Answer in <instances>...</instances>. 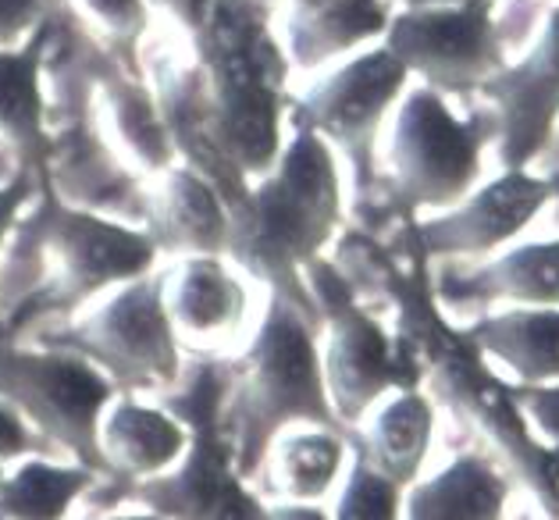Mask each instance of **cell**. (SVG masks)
<instances>
[{
    "mask_svg": "<svg viewBox=\"0 0 559 520\" xmlns=\"http://www.w3.org/2000/svg\"><path fill=\"white\" fill-rule=\"evenodd\" d=\"M193 39L228 157L247 179H261L282 154L285 104V58L267 33L264 11L250 0H211Z\"/></svg>",
    "mask_w": 559,
    "mask_h": 520,
    "instance_id": "obj_5",
    "label": "cell"
},
{
    "mask_svg": "<svg viewBox=\"0 0 559 520\" xmlns=\"http://www.w3.org/2000/svg\"><path fill=\"white\" fill-rule=\"evenodd\" d=\"M535 406H538V414L545 417V424L549 428H559V392H552V395H535Z\"/></svg>",
    "mask_w": 559,
    "mask_h": 520,
    "instance_id": "obj_34",
    "label": "cell"
},
{
    "mask_svg": "<svg viewBox=\"0 0 559 520\" xmlns=\"http://www.w3.org/2000/svg\"><path fill=\"white\" fill-rule=\"evenodd\" d=\"M0 520H4V517H0Z\"/></svg>",
    "mask_w": 559,
    "mask_h": 520,
    "instance_id": "obj_36",
    "label": "cell"
},
{
    "mask_svg": "<svg viewBox=\"0 0 559 520\" xmlns=\"http://www.w3.org/2000/svg\"><path fill=\"white\" fill-rule=\"evenodd\" d=\"M97 86L104 97L100 115L107 126V140L115 143L118 154L146 175L168 172L175 161V143L154 93H146L143 82L121 75L118 68H104L97 75Z\"/></svg>",
    "mask_w": 559,
    "mask_h": 520,
    "instance_id": "obj_19",
    "label": "cell"
},
{
    "mask_svg": "<svg viewBox=\"0 0 559 520\" xmlns=\"http://www.w3.org/2000/svg\"><path fill=\"white\" fill-rule=\"evenodd\" d=\"M496 104V143L507 172H524L552 140L559 121V8L538 44L516 64H502L481 86Z\"/></svg>",
    "mask_w": 559,
    "mask_h": 520,
    "instance_id": "obj_12",
    "label": "cell"
},
{
    "mask_svg": "<svg viewBox=\"0 0 559 520\" xmlns=\"http://www.w3.org/2000/svg\"><path fill=\"white\" fill-rule=\"evenodd\" d=\"M47 346L79 353L118 392H171L182 381V350L165 307V271L118 285L115 296L50 335Z\"/></svg>",
    "mask_w": 559,
    "mask_h": 520,
    "instance_id": "obj_7",
    "label": "cell"
},
{
    "mask_svg": "<svg viewBox=\"0 0 559 520\" xmlns=\"http://www.w3.org/2000/svg\"><path fill=\"white\" fill-rule=\"evenodd\" d=\"M222 424L236 449V471L242 482L261 477L271 442L293 424L332 432L343 424L324 389L313 318L285 296L271 299L250 346L228 361Z\"/></svg>",
    "mask_w": 559,
    "mask_h": 520,
    "instance_id": "obj_3",
    "label": "cell"
},
{
    "mask_svg": "<svg viewBox=\"0 0 559 520\" xmlns=\"http://www.w3.org/2000/svg\"><path fill=\"white\" fill-rule=\"evenodd\" d=\"M83 29L100 36L111 50L132 54L135 39L146 33L150 8L146 0H68Z\"/></svg>",
    "mask_w": 559,
    "mask_h": 520,
    "instance_id": "obj_27",
    "label": "cell"
},
{
    "mask_svg": "<svg viewBox=\"0 0 559 520\" xmlns=\"http://www.w3.org/2000/svg\"><path fill=\"white\" fill-rule=\"evenodd\" d=\"M104 477L83 463H58L47 457H25L15 471L0 477V517L4 520H68L72 506L86 499Z\"/></svg>",
    "mask_w": 559,
    "mask_h": 520,
    "instance_id": "obj_21",
    "label": "cell"
},
{
    "mask_svg": "<svg viewBox=\"0 0 559 520\" xmlns=\"http://www.w3.org/2000/svg\"><path fill=\"white\" fill-rule=\"evenodd\" d=\"M189 446V428L165 406L115 395L100 421V457L107 482L129 485L171 471Z\"/></svg>",
    "mask_w": 559,
    "mask_h": 520,
    "instance_id": "obj_16",
    "label": "cell"
},
{
    "mask_svg": "<svg viewBox=\"0 0 559 520\" xmlns=\"http://www.w3.org/2000/svg\"><path fill=\"white\" fill-rule=\"evenodd\" d=\"M154 4H160L165 11H171V19L182 25V29L189 33H200L203 29V19H207V8L211 0H154Z\"/></svg>",
    "mask_w": 559,
    "mask_h": 520,
    "instance_id": "obj_32",
    "label": "cell"
},
{
    "mask_svg": "<svg viewBox=\"0 0 559 520\" xmlns=\"http://www.w3.org/2000/svg\"><path fill=\"white\" fill-rule=\"evenodd\" d=\"M146 236L157 253L171 257H222L231 239V214L217 189L189 168H168L157 175L143 200Z\"/></svg>",
    "mask_w": 559,
    "mask_h": 520,
    "instance_id": "obj_15",
    "label": "cell"
},
{
    "mask_svg": "<svg viewBox=\"0 0 559 520\" xmlns=\"http://www.w3.org/2000/svg\"><path fill=\"white\" fill-rule=\"evenodd\" d=\"M485 350L524 378L559 375V310H516L477 328Z\"/></svg>",
    "mask_w": 559,
    "mask_h": 520,
    "instance_id": "obj_25",
    "label": "cell"
},
{
    "mask_svg": "<svg viewBox=\"0 0 559 520\" xmlns=\"http://www.w3.org/2000/svg\"><path fill=\"white\" fill-rule=\"evenodd\" d=\"M50 25L47 19L19 47H0V143L15 150L22 168H47L53 154L47 121H44V90H39V64H44Z\"/></svg>",
    "mask_w": 559,
    "mask_h": 520,
    "instance_id": "obj_18",
    "label": "cell"
},
{
    "mask_svg": "<svg viewBox=\"0 0 559 520\" xmlns=\"http://www.w3.org/2000/svg\"><path fill=\"white\" fill-rule=\"evenodd\" d=\"M556 193L559 175L538 179V175H527V168L507 172L502 179L477 189L460 208L420 225V243L435 257L488 253L499 243L513 239Z\"/></svg>",
    "mask_w": 559,
    "mask_h": 520,
    "instance_id": "obj_13",
    "label": "cell"
},
{
    "mask_svg": "<svg viewBox=\"0 0 559 520\" xmlns=\"http://www.w3.org/2000/svg\"><path fill=\"white\" fill-rule=\"evenodd\" d=\"M502 482L477 460H456L406 503V520H499Z\"/></svg>",
    "mask_w": 559,
    "mask_h": 520,
    "instance_id": "obj_23",
    "label": "cell"
},
{
    "mask_svg": "<svg viewBox=\"0 0 559 520\" xmlns=\"http://www.w3.org/2000/svg\"><path fill=\"white\" fill-rule=\"evenodd\" d=\"M463 289L477 296L524 299V304H559V243L521 246L510 257L477 271L474 279L463 282Z\"/></svg>",
    "mask_w": 559,
    "mask_h": 520,
    "instance_id": "obj_26",
    "label": "cell"
},
{
    "mask_svg": "<svg viewBox=\"0 0 559 520\" xmlns=\"http://www.w3.org/2000/svg\"><path fill=\"white\" fill-rule=\"evenodd\" d=\"M165 307L179 342L193 339V346H214L247 321L250 296L222 257H182L165 271Z\"/></svg>",
    "mask_w": 559,
    "mask_h": 520,
    "instance_id": "obj_17",
    "label": "cell"
},
{
    "mask_svg": "<svg viewBox=\"0 0 559 520\" xmlns=\"http://www.w3.org/2000/svg\"><path fill=\"white\" fill-rule=\"evenodd\" d=\"M343 457L346 446L332 428L285 432L271 442L261 477H267L271 492L285 503H318L335 485Z\"/></svg>",
    "mask_w": 559,
    "mask_h": 520,
    "instance_id": "obj_22",
    "label": "cell"
},
{
    "mask_svg": "<svg viewBox=\"0 0 559 520\" xmlns=\"http://www.w3.org/2000/svg\"><path fill=\"white\" fill-rule=\"evenodd\" d=\"M33 197H36V172H19L8 186H0V250H4V243L11 239V232H15L19 217L33 203ZM0 339H8L4 321H0Z\"/></svg>",
    "mask_w": 559,
    "mask_h": 520,
    "instance_id": "obj_30",
    "label": "cell"
},
{
    "mask_svg": "<svg viewBox=\"0 0 559 520\" xmlns=\"http://www.w3.org/2000/svg\"><path fill=\"white\" fill-rule=\"evenodd\" d=\"M267 520H332V517L318 510L313 503H278L267 510Z\"/></svg>",
    "mask_w": 559,
    "mask_h": 520,
    "instance_id": "obj_33",
    "label": "cell"
},
{
    "mask_svg": "<svg viewBox=\"0 0 559 520\" xmlns=\"http://www.w3.org/2000/svg\"><path fill=\"white\" fill-rule=\"evenodd\" d=\"M157 104L165 111L175 154L186 157V168L207 179L217 197L225 200L228 214L236 217L250 200V179L231 164L228 150L217 132L207 79L200 68H160Z\"/></svg>",
    "mask_w": 559,
    "mask_h": 520,
    "instance_id": "obj_14",
    "label": "cell"
},
{
    "mask_svg": "<svg viewBox=\"0 0 559 520\" xmlns=\"http://www.w3.org/2000/svg\"><path fill=\"white\" fill-rule=\"evenodd\" d=\"M25 457H53V453L29 424H25V417L15 406L0 403V468L8 471V463H19Z\"/></svg>",
    "mask_w": 559,
    "mask_h": 520,
    "instance_id": "obj_29",
    "label": "cell"
},
{
    "mask_svg": "<svg viewBox=\"0 0 559 520\" xmlns=\"http://www.w3.org/2000/svg\"><path fill=\"white\" fill-rule=\"evenodd\" d=\"M332 520H400V485L360 457Z\"/></svg>",
    "mask_w": 559,
    "mask_h": 520,
    "instance_id": "obj_28",
    "label": "cell"
},
{
    "mask_svg": "<svg viewBox=\"0 0 559 520\" xmlns=\"http://www.w3.org/2000/svg\"><path fill=\"white\" fill-rule=\"evenodd\" d=\"M431 439V410L417 392H403L371 424L364 460L389 482L403 485L417 474Z\"/></svg>",
    "mask_w": 559,
    "mask_h": 520,
    "instance_id": "obj_24",
    "label": "cell"
},
{
    "mask_svg": "<svg viewBox=\"0 0 559 520\" xmlns=\"http://www.w3.org/2000/svg\"><path fill=\"white\" fill-rule=\"evenodd\" d=\"M86 520H168V517L150 513V510H143V506H140V510H126V513H104V517L93 513V517H86Z\"/></svg>",
    "mask_w": 559,
    "mask_h": 520,
    "instance_id": "obj_35",
    "label": "cell"
},
{
    "mask_svg": "<svg viewBox=\"0 0 559 520\" xmlns=\"http://www.w3.org/2000/svg\"><path fill=\"white\" fill-rule=\"evenodd\" d=\"M389 8L381 0H296L289 19V54L313 68L385 33Z\"/></svg>",
    "mask_w": 559,
    "mask_h": 520,
    "instance_id": "obj_20",
    "label": "cell"
},
{
    "mask_svg": "<svg viewBox=\"0 0 559 520\" xmlns=\"http://www.w3.org/2000/svg\"><path fill=\"white\" fill-rule=\"evenodd\" d=\"M115 395V381L79 353L58 346L22 350L11 339H0V403L15 406L25 424L50 446V453L83 463L104 482L100 421Z\"/></svg>",
    "mask_w": 559,
    "mask_h": 520,
    "instance_id": "obj_6",
    "label": "cell"
},
{
    "mask_svg": "<svg viewBox=\"0 0 559 520\" xmlns=\"http://www.w3.org/2000/svg\"><path fill=\"white\" fill-rule=\"evenodd\" d=\"M225 392L228 364L197 361L193 371L179 381V389L165 392L160 400V406L171 410L189 428L182 460L146 482H100L86 499L93 506L132 503L168 520H267V506L236 471V449L222 424Z\"/></svg>",
    "mask_w": 559,
    "mask_h": 520,
    "instance_id": "obj_4",
    "label": "cell"
},
{
    "mask_svg": "<svg viewBox=\"0 0 559 520\" xmlns=\"http://www.w3.org/2000/svg\"><path fill=\"white\" fill-rule=\"evenodd\" d=\"M44 22V0H0V47L25 44Z\"/></svg>",
    "mask_w": 559,
    "mask_h": 520,
    "instance_id": "obj_31",
    "label": "cell"
},
{
    "mask_svg": "<svg viewBox=\"0 0 559 520\" xmlns=\"http://www.w3.org/2000/svg\"><path fill=\"white\" fill-rule=\"evenodd\" d=\"M157 246L146 228L75 208L58 193L33 200L0 250V321L8 339L47 318H68L111 285L146 275Z\"/></svg>",
    "mask_w": 559,
    "mask_h": 520,
    "instance_id": "obj_1",
    "label": "cell"
},
{
    "mask_svg": "<svg viewBox=\"0 0 559 520\" xmlns=\"http://www.w3.org/2000/svg\"><path fill=\"white\" fill-rule=\"evenodd\" d=\"M338 214H343V193H338L332 146L313 129L299 126L275 168L250 189L247 208L231 217L228 253L250 275L267 282L275 296H285L318 321L321 310L307 289L304 271L332 239Z\"/></svg>",
    "mask_w": 559,
    "mask_h": 520,
    "instance_id": "obj_2",
    "label": "cell"
},
{
    "mask_svg": "<svg viewBox=\"0 0 559 520\" xmlns=\"http://www.w3.org/2000/svg\"><path fill=\"white\" fill-rule=\"evenodd\" d=\"M488 135H496L492 118H456L442 93L414 90L395 115L389 140L395 193L411 208H453L481 175Z\"/></svg>",
    "mask_w": 559,
    "mask_h": 520,
    "instance_id": "obj_8",
    "label": "cell"
},
{
    "mask_svg": "<svg viewBox=\"0 0 559 520\" xmlns=\"http://www.w3.org/2000/svg\"><path fill=\"white\" fill-rule=\"evenodd\" d=\"M310 271L318 282L310 285L313 304L329 318V346L321 357L324 389L338 421H357L367 406H374L381 392L403 386V367L389 335L349 304L343 282H335L318 264H310Z\"/></svg>",
    "mask_w": 559,
    "mask_h": 520,
    "instance_id": "obj_10",
    "label": "cell"
},
{
    "mask_svg": "<svg viewBox=\"0 0 559 520\" xmlns=\"http://www.w3.org/2000/svg\"><path fill=\"white\" fill-rule=\"evenodd\" d=\"M406 68L385 47L367 50L343 64L332 79L304 101V126L324 143H338L360 172L371 168L374 135L389 107L400 101L406 86Z\"/></svg>",
    "mask_w": 559,
    "mask_h": 520,
    "instance_id": "obj_11",
    "label": "cell"
},
{
    "mask_svg": "<svg viewBox=\"0 0 559 520\" xmlns=\"http://www.w3.org/2000/svg\"><path fill=\"white\" fill-rule=\"evenodd\" d=\"M385 50L435 93L481 90L507 64L492 0L406 8L385 25Z\"/></svg>",
    "mask_w": 559,
    "mask_h": 520,
    "instance_id": "obj_9",
    "label": "cell"
}]
</instances>
